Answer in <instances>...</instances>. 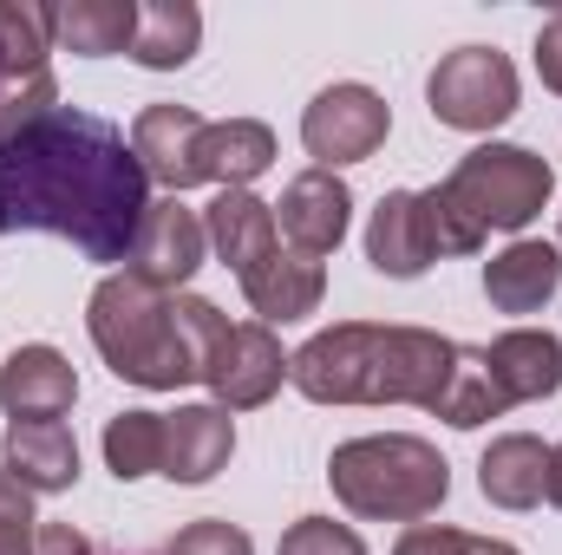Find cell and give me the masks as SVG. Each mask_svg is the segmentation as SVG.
Returning a JSON list of instances; mask_svg holds the SVG:
<instances>
[{
    "instance_id": "obj_1",
    "label": "cell",
    "mask_w": 562,
    "mask_h": 555,
    "mask_svg": "<svg viewBox=\"0 0 562 555\" xmlns=\"http://www.w3.org/2000/svg\"><path fill=\"white\" fill-rule=\"evenodd\" d=\"M150 209L132 138L79 105H53L0 144V229L66 236L86 262H125Z\"/></svg>"
},
{
    "instance_id": "obj_2",
    "label": "cell",
    "mask_w": 562,
    "mask_h": 555,
    "mask_svg": "<svg viewBox=\"0 0 562 555\" xmlns=\"http://www.w3.org/2000/svg\"><path fill=\"white\" fill-rule=\"evenodd\" d=\"M458 340L431 327H373L340 320L321 327L301 353H288V386L314 406H419L431 412L451 380Z\"/></svg>"
},
{
    "instance_id": "obj_3",
    "label": "cell",
    "mask_w": 562,
    "mask_h": 555,
    "mask_svg": "<svg viewBox=\"0 0 562 555\" xmlns=\"http://www.w3.org/2000/svg\"><path fill=\"white\" fill-rule=\"evenodd\" d=\"M327 484L360 523H425L451 497V464L413 431H367L334 444Z\"/></svg>"
},
{
    "instance_id": "obj_4",
    "label": "cell",
    "mask_w": 562,
    "mask_h": 555,
    "mask_svg": "<svg viewBox=\"0 0 562 555\" xmlns=\"http://www.w3.org/2000/svg\"><path fill=\"white\" fill-rule=\"evenodd\" d=\"M86 327H92L99 360L144 393H177V386L196 380V366L177 340V320H170V294H157L150 281L125 275V269L92 287Z\"/></svg>"
},
{
    "instance_id": "obj_5",
    "label": "cell",
    "mask_w": 562,
    "mask_h": 555,
    "mask_svg": "<svg viewBox=\"0 0 562 555\" xmlns=\"http://www.w3.org/2000/svg\"><path fill=\"white\" fill-rule=\"evenodd\" d=\"M445 190V203L477 229V236H491V229H504V236H524L537 216H543V203H550V190H557V170L537 157V150H524V144H477V150H464L458 157V170L438 183Z\"/></svg>"
},
{
    "instance_id": "obj_6",
    "label": "cell",
    "mask_w": 562,
    "mask_h": 555,
    "mask_svg": "<svg viewBox=\"0 0 562 555\" xmlns=\"http://www.w3.org/2000/svg\"><path fill=\"white\" fill-rule=\"evenodd\" d=\"M425 99H431V118L451 132H471V138L497 132L517 112V66L497 46H458L431 66Z\"/></svg>"
},
{
    "instance_id": "obj_7",
    "label": "cell",
    "mask_w": 562,
    "mask_h": 555,
    "mask_svg": "<svg viewBox=\"0 0 562 555\" xmlns=\"http://www.w3.org/2000/svg\"><path fill=\"white\" fill-rule=\"evenodd\" d=\"M393 132V105L360 86V79H340L327 92H314V105L301 112V144L314 157V170H340V163H367Z\"/></svg>"
},
{
    "instance_id": "obj_8",
    "label": "cell",
    "mask_w": 562,
    "mask_h": 555,
    "mask_svg": "<svg viewBox=\"0 0 562 555\" xmlns=\"http://www.w3.org/2000/svg\"><path fill=\"white\" fill-rule=\"evenodd\" d=\"M203 256H210L203 216H196L183 196H164V203H150V209H144L138 242H132V256H125V275L150 281L157 294H177L183 281L203 269Z\"/></svg>"
},
{
    "instance_id": "obj_9",
    "label": "cell",
    "mask_w": 562,
    "mask_h": 555,
    "mask_svg": "<svg viewBox=\"0 0 562 555\" xmlns=\"http://www.w3.org/2000/svg\"><path fill=\"white\" fill-rule=\"evenodd\" d=\"M281 380H288V353H281L276 327H262V320L229 327V340L216 347V360H210V373H203V386L216 393L223 412H256V406H269L281 393Z\"/></svg>"
},
{
    "instance_id": "obj_10",
    "label": "cell",
    "mask_w": 562,
    "mask_h": 555,
    "mask_svg": "<svg viewBox=\"0 0 562 555\" xmlns=\"http://www.w3.org/2000/svg\"><path fill=\"white\" fill-rule=\"evenodd\" d=\"M203 132H210V118L190 112V105H144L138 125H132V150H138L144 177L170 183L177 196L196 190V183H210V170H203Z\"/></svg>"
},
{
    "instance_id": "obj_11",
    "label": "cell",
    "mask_w": 562,
    "mask_h": 555,
    "mask_svg": "<svg viewBox=\"0 0 562 555\" xmlns=\"http://www.w3.org/2000/svg\"><path fill=\"white\" fill-rule=\"evenodd\" d=\"M347 223H353V190L334 170H301L276 203V229L314 262L347 242Z\"/></svg>"
},
{
    "instance_id": "obj_12",
    "label": "cell",
    "mask_w": 562,
    "mask_h": 555,
    "mask_svg": "<svg viewBox=\"0 0 562 555\" xmlns=\"http://www.w3.org/2000/svg\"><path fill=\"white\" fill-rule=\"evenodd\" d=\"M0 464H7L33 497H59V490L79 484V438H72L59 418H7Z\"/></svg>"
},
{
    "instance_id": "obj_13",
    "label": "cell",
    "mask_w": 562,
    "mask_h": 555,
    "mask_svg": "<svg viewBox=\"0 0 562 555\" xmlns=\"http://www.w3.org/2000/svg\"><path fill=\"white\" fill-rule=\"evenodd\" d=\"M79 399V373L59 347L33 340V347H13L7 366H0V412L7 418H59L72 412Z\"/></svg>"
},
{
    "instance_id": "obj_14",
    "label": "cell",
    "mask_w": 562,
    "mask_h": 555,
    "mask_svg": "<svg viewBox=\"0 0 562 555\" xmlns=\"http://www.w3.org/2000/svg\"><path fill=\"white\" fill-rule=\"evenodd\" d=\"M236 451V418L223 406H177L164 412V471L170 484H210Z\"/></svg>"
},
{
    "instance_id": "obj_15",
    "label": "cell",
    "mask_w": 562,
    "mask_h": 555,
    "mask_svg": "<svg viewBox=\"0 0 562 555\" xmlns=\"http://www.w3.org/2000/svg\"><path fill=\"white\" fill-rule=\"evenodd\" d=\"M367 262L393 281H413L438 262V242H431V223H425L419 190H386L373 223H367Z\"/></svg>"
},
{
    "instance_id": "obj_16",
    "label": "cell",
    "mask_w": 562,
    "mask_h": 555,
    "mask_svg": "<svg viewBox=\"0 0 562 555\" xmlns=\"http://www.w3.org/2000/svg\"><path fill=\"white\" fill-rule=\"evenodd\" d=\"M484 360H491L510 406H537V399L562 393V340L550 327H510L484 347Z\"/></svg>"
},
{
    "instance_id": "obj_17",
    "label": "cell",
    "mask_w": 562,
    "mask_h": 555,
    "mask_svg": "<svg viewBox=\"0 0 562 555\" xmlns=\"http://www.w3.org/2000/svg\"><path fill=\"white\" fill-rule=\"evenodd\" d=\"M203 236H210V249H216L236 275H249L256 262H269L281 249L276 203H262L256 190H216V203L203 209Z\"/></svg>"
},
{
    "instance_id": "obj_18",
    "label": "cell",
    "mask_w": 562,
    "mask_h": 555,
    "mask_svg": "<svg viewBox=\"0 0 562 555\" xmlns=\"http://www.w3.org/2000/svg\"><path fill=\"white\" fill-rule=\"evenodd\" d=\"M243 294H249V307H256L262 327H288V320H307L321 307L327 269L314 256H301V249H276L269 262H256L243 275Z\"/></svg>"
},
{
    "instance_id": "obj_19",
    "label": "cell",
    "mask_w": 562,
    "mask_h": 555,
    "mask_svg": "<svg viewBox=\"0 0 562 555\" xmlns=\"http://www.w3.org/2000/svg\"><path fill=\"white\" fill-rule=\"evenodd\" d=\"M557 287H562V256L550 242L517 236L510 249H497L484 262V294H491L497 314H543L557 301Z\"/></svg>"
},
{
    "instance_id": "obj_20",
    "label": "cell",
    "mask_w": 562,
    "mask_h": 555,
    "mask_svg": "<svg viewBox=\"0 0 562 555\" xmlns=\"http://www.w3.org/2000/svg\"><path fill=\"white\" fill-rule=\"evenodd\" d=\"M543 477H550V444L530 438V431H504L477 457V490L497 510H537L543 503Z\"/></svg>"
},
{
    "instance_id": "obj_21",
    "label": "cell",
    "mask_w": 562,
    "mask_h": 555,
    "mask_svg": "<svg viewBox=\"0 0 562 555\" xmlns=\"http://www.w3.org/2000/svg\"><path fill=\"white\" fill-rule=\"evenodd\" d=\"M132 39H138V0H59L53 7V46L79 59L132 53Z\"/></svg>"
},
{
    "instance_id": "obj_22",
    "label": "cell",
    "mask_w": 562,
    "mask_h": 555,
    "mask_svg": "<svg viewBox=\"0 0 562 555\" xmlns=\"http://www.w3.org/2000/svg\"><path fill=\"white\" fill-rule=\"evenodd\" d=\"M269 163H276V132L262 118H216L203 132V170L223 190H249Z\"/></svg>"
},
{
    "instance_id": "obj_23",
    "label": "cell",
    "mask_w": 562,
    "mask_h": 555,
    "mask_svg": "<svg viewBox=\"0 0 562 555\" xmlns=\"http://www.w3.org/2000/svg\"><path fill=\"white\" fill-rule=\"evenodd\" d=\"M203 46V13L190 0H150L138 7V39H132V59L144 72H177L190 66Z\"/></svg>"
},
{
    "instance_id": "obj_24",
    "label": "cell",
    "mask_w": 562,
    "mask_h": 555,
    "mask_svg": "<svg viewBox=\"0 0 562 555\" xmlns=\"http://www.w3.org/2000/svg\"><path fill=\"white\" fill-rule=\"evenodd\" d=\"M504 412H510V399H504V386H497L484 347H458L451 380H445V393H438L431 418H445L451 431H477V424H491V418H504Z\"/></svg>"
},
{
    "instance_id": "obj_25",
    "label": "cell",
    "mask_w": 562,
    "mask_h": 555,
    "mask_svg": "<svg viewBox=\"0 0 562 555\" xmlns=\"http://www.w3.org/2000/svg\"><path fill=\"white\" fill-rule=\"evenodd\" d=\"M105 464L119 484L164 471V412H119L105 424Z\"/></svg>"
},
{
    "instance_id": "obj_26",
    "label": "cell",
    "mask_w": 562,
    "mask_h": 555,
    "mask_svg": "<svg viewBox=\"0 0 562 555\" xmlns=\"http://www.w3.org/2000/svg\"><path fill=\"white\" fill-rule=\"evenodd\" d=\"M53 53V7L0 0V72H46Z\"/></svg>"
},
{
    "instance_id": "obj_27",
    "label": "cell",
    "mask_w": 562,
    "mask_h": 555,
    "mask_svg": "<svg viewBox=\"0 0 562 555\" xmlns=\"http://www.w3.org/2000/svg\"><path fill=\"white\" fill-rule=\"evenodd\" d=\"M170 320H177V340H183V353H190V366H196V380H203L210 360H216V347L229 340L223 307L203 301V294H170Z\"/></svg>"
},
{
    "instance_id": "obj_28",
    "label": "cell",
    "mask_w": 562,
    "mask_h": 555,
    "mask_svg": "<svg viewBox=\"0 0 562 555\" xmlns=\"http://www.w3.org/2000/svg\"><path fill=\"white\" fill-rule=\"evenodd\" d=\"M40 550V517H33V490L0 464V555H33Z\"/></svg>"
},
{
    "instance_id": "obj_29",
    "label": "cell",
    "mask_w": 562,
    "mask_h": 555,
    "mask_svg": "<svg viewBox=\"0 0 562 555\" xmlns=\"http://www.w3.org/2000/svg\"><path fill=\"white\" fill-rule=\"evenodd\" d=\"M276 555H367V543L347 523H334V517H301V523L281 530Z\"/></svg>"
},
{
    "instance_id": "obj_30",
    "label": "cell",
    "mask_w": 562,
    "mask_h": 555,
    "mask_svg": "<svg viewBox=\"0 0 562 555\" xmlns=\"http://www.w3.org/2000/svg\"><path fill=\"white\" fill-rule=\"evenodd\" d=\"M164 555H256L249 543V530H236V523H223V517H203V523H183Z\"/></svg>"
},
{
    "instance_id": "obj_31",
    "label": "cell",
    "mask_w": 562,
    "mask_h": 555,
    "mask_svg": "<svg viewBox=\"0 0 562 555\" xmlns=\"http://www.w3.org/2000/svg\"><path fill=\"white\" fill-rule=\"evenodd\" d=\"M471 550V530H451V523H406V536L393 543V555H464Z\"/></svg>"
},
{
    "instance_id": "obj_32",
    "label": "cell",
    "mask_w": 562,
    "mask_h": 555,
    "mask_svg": "<svg viewBox=\"0 0 562 555\" xmlns=\"http://www.w3.org/2000/svg\"><path fill=\"white\" fill-rule=\"evenodd\" d=\"M537 72H543V86L562 99V7L537 26Z\"/></svg>"
},
{
    "instance_id": "obj_33",
    "label": "cell",
    "mask_w": 562,
    "mask_h": 555,
    "mask_svg": "<svg viewBox=\"0 0 562 555\" xmlns=\"http://www.w3.org/2000/svg\"><path fill=\"white\" fill-rule=\"evenodd\" d=\"M33 555H99V550H92L72 523H40V550Z\"/></svg>"
},
{
    "instance_id": "obj_34",
    "label": "cell",
    "mask_w": 562,
    "mask_h": 555,
    "mask_svg": "<svg viewBox=\"0 0 562 555\" xmlns=\"http://www.w3.org/2000/svg\"><path fill=\"white\" fill-rule=\"evenodd\" d=\"M543 497H550V503L562 510V438L550 444V477H543Z\"/></svg>"
},
{
    "instance_id": "obj_35",
    "label": "cell",
    "mask_w": 562,
    "mask_h": 555,
    "mask_svg": "<svg viewBox=\"0 0 562 555\" xmlns=\"http://www.w3.org/2000/svg\"><path fill=\"white\" fill-rule=\"evenodd\" d=\"M464 555H524L517 543H504V536H471V550Z\"/></svg>"
}]
</instances>
